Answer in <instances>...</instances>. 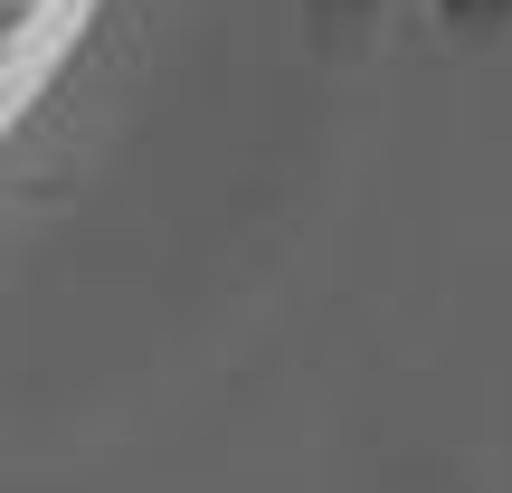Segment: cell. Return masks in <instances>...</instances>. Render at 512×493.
<instances>
[{"instance_id": "obj_1", "label": "cell", "mask_w": 512, "mask_h": 493, "mask_svg": "<svg viewBox=\"0 0 512 493\" xmlns=\"http://www.w3.org/2000/svg\"><path fill=\"white\" fill-rule=\"evenodd\" d=\"M95 29V0H0V86H10V124L57 86L76 38Z\"/></svg>"}]
</instances>
